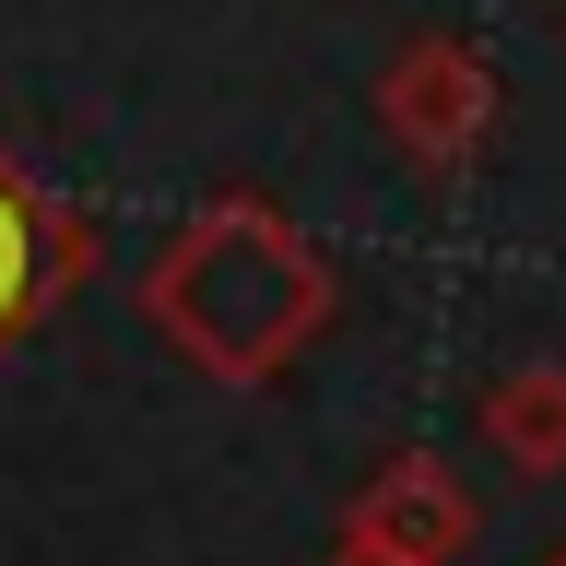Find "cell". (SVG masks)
Listing matches in <instances>:
<instances>
[{"mask_svg": "<svg viewBox=\"0 0 566 566\" xmlns=\"http://www.w3.org/2000/svg\"><path fill=\"white\" fill-rule=\"evenodd\" d=\"M472 531H484V507H472V484H460L437 449L378 460V472L354 484V507H343V543L378 555V566H460Z\"/></svg>", "mask_w": 566, "mask_h": 566, "instance_id": "obj_3", "label": "cell"}, {"mask_svg": "<svg viewBox=\"0 0 566 566\" xmlns=\"http://www.w3.org/2000/svg\"><path fill=\"white\" fill-rule=\"evenodd\" d=\"M484 449L520 472V484H555L566 472V366L555 354H531V366H507V378L484 389Z\"/></svg>", "mask_w": 566, "mask_h": 566, "instance_id": "obj_5", "label": "cell"}, {"mask_svg": "<svg viewBox=\"0 0 566 566\" xmlns=\"http://www.w3.org/2000/svg\"><path fill=\"white\" fill-rule=\"evenodd\" d=\"M378 130L401 142L413 166L460 177L495 142V60H484V48H460V35H413V48L378 71Z\"/></svg>", "mask_w": 566, "mask_h": 566, "instance_id": "obj_2", "label": "cell"}, {"mask_svg": "<svg viewBox=\"0 0 566 566\" xmlns=\"http://www.w3.org/2000/svg\"><path fill=\"white\" fill-rule=\"evenodd\" d=\"M543 566H566V543H555V555H543Z\"/></svg>", "mask_w": 566, "mask_h": 566, "instance_id": "obj_7", "label": "cell"}, {"mask_svg": "<svg viewBox=\"0 0 566 566\" xmlns=\"http://www.w3.org/2000/svg\"><path fill=\"white\" fill-rule=\"evenodd\" d=\"M83 272H95V224H83L60 189H35L24 154H0V354L24 343Z\"/></svg>", "mask_w": 566, "mask_h": 566, "instance_id": "obj_4", "label": "cell"}, {"mask_svg": "<svg viewBox=\"0 0 566 566\" xmlns=\"http://www.w3.org/2000/svg\"><path fill=\"white\" fill-rule=\"evenodd\" d=\"M331 248L295 224V212L248 201H201L154 248V272H142V318H154V343L212 389H272L295 354L331 331Z\"/></svg>", "mask_w": 566, "mask_h": 566, "instance_id": "obj_1", "label": "cell"}, {"mask_svg": "<svg viewBox=\"0 0 566 566\" xmlns=\"http://www.w3.org/2000/svg\"><path fill=\"white\" fill-rule=\"evenodd\" d=\"M331 566H378V555H354V543H331Z\"/></svg>", "mask_w": 566, "mask_h": 566, "instance_id": "obj_6", "label": "cell"}]
</instances>
